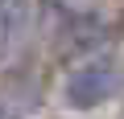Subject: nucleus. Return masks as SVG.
I'll use <instances>...</instances> for the list:
<instances>
[{
	"label": "nucleus",
	"instance_id": "obj_1",
	"mask_svg": "<svg viewBox=\"0 0 124 119\" xmlns=\"http://www.w3.org/2000/svg\"><path fill=\"white\" fill-rule=\"evenodd\" d=\"M124 90V74L116 66H83L66 78V107L75 111H95L108 99H116Z\"/></svg>",
	"mask_w": 124,
	"mask_h": 119
},
{
	"label": "nucleus",
	"instance_id": "obj_2",
	"mask_svg": "<svg viewBox=\"0 0 124 119\" xmlns=\"http://www.w3.org/2000/svg\"><path fill=\"white\" fill-rule=\"evenodd\" d=\"M29 8H33V0H0V57H8L25 29H29Z\"/></svg>",
	"mask_w": 124,
	"mask_h": 119
}]
</instances>
